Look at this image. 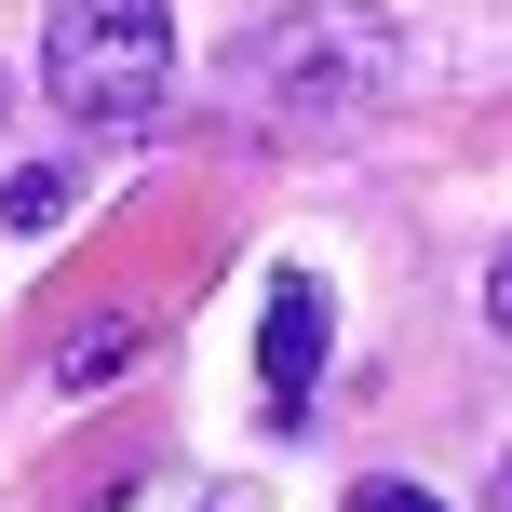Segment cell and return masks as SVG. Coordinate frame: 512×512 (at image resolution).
<instances>
[{
    "label": "cell",
    "mask_w": 512,
    "mask_h": 512,
    "mask_svg": "<svg viewBox=\"0 0 512 512\" xmlns=\"http://www.w3.org/2000/svg\"><path fill=\"white\" fill-rule=\"evenodd\" d=\"M230 95L270 149H337V135H364L405 95V27L378 0H283L230 54Z\"/></svg>",
    "instance_id": "1"
},
{
    "label": "cell",
    "mask_w": 512,
    "mask_h": 512,
    "mask_svg": "<svg viewBox=\"0 0 512 512\" xmlns=\"http://www.w3.org/2000/svg\"><path fill=\"white\" fill-rule=\"evenodd\" d=\"M41 95L95 135H135L176 95V14L162 0H54L41 14Z\"/></svg>",
    "instance_id": "2"
},
{
    "label": "cell",
    "mask_w": 512,
    "mask_h": 512,
    "mask_svg": "<svg viewBox=\"0 0 512 512\" xmlns=\"http://www.w3.org/2000/svg\"><path fill=\"white\" fill-rule=\"evenodd\" d=\"M324 283L310 270H270V310H256V405L297 432V405H310V378H324V351H337V324H324Z\"/></svg>",
    "instance_id": "3"
},
{
    "label": "cell",
    "mask_w": 512,
    "mask_h": 512,
    "mask_svg": "<svg viewBox=\"0 0 512 512\" xmlns=\"http://www.w3.org/2000/svg\"><path fill=\"white\" fill-rule=\"evenodd\" d=\"M122 364H135V324H108V337H68V351H54V378H68V391H108Z\"/></svg>",
    "instance_id": "4"
},
{
    "label": "cell",
    "mask_w": 512,
    "mask_h": 512,
    "mask_svg": "<svg viewBox=\"0 0 512 512\" xmlns=\"http://www.w3.org/2000/svg\"><path fill=\"white\" fill-rule=\"evenodd\" d=\"M0 216H14V230H54V216H68V176H41V162H27V176L0 189Z\"/></svg>",
    "instance_id": "5"
},
{
    "label": "cell",
    "mask_w": 512,
    "mask_h": 512,
    "mask_svg": "<svg viewBox=\"0 0 512 512\" xmlns=\"http://www.w3.org/2000/svg\"><path fill=\"white\" fill-rule=\"evenodd\" d=\"M351 512H445V499H432V486H405V472H364Z\"/></svg>",
    "instance_id": "6"
},
{
    "label": "cell",
    "mask_w": 512,
    "mask_h": 512,
    "mask_svg": "<svg viewBox=\"0 0 512 512\" xmlns=\"http://www.w3.org/2000/svg\"><path fill=\"white\" fill-rule=\"evenodd\" d=\"M486 324L512 337V243H499V270H486Z\"/></svg>",
    "instance_id": "7"
},
{
    "label": "cell",
    "mask_w": 512,
    "mask_h": 512,
    "mask_svg": "<svg viewBox=\"0 0 512 512\" xmlns=\"http://www.w3.org/2000/svg\"><path fill=\"white\" fill-rule=\"evenodd\" d=\"M203 512H270V499H256V486H216V499H203Z\"/></svg>",
    "instance_id": "8"
},
{
    "label": "cell",
    "mask_w": 512,
    "mask_h": 512,
    "mask_svg": "<svg viewBox=\"0 0 512 512\" xmlns=\"http://www.w3.org/2000/svg\"><path fill=\"white\" fill-rule=\"evenodd\" d=\"M499 512H512V459H499Z\"/></svg>",
    "instance_id": "9"
},
{
    "label": "cell",
    "mask_w": 512,
    "mask_h": 512,
    "mask_svg": "<svg viewBox=\"0 0 512 512\" xmlns=\"http://www.w3.org/2000/svg\"><path fill=\"white\" fill-rule=\"evenodd\" d=\"M0 122H14V95H0Z\"/></svg>",
    "instance_id": "10"
}]
</instances>
